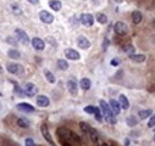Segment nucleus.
<instances>
[{
    "mask_svg": "<svg viewBox=\"0 0 155 146\" xmlns=\"http://www.w3.org/2000/svg\"><path fill=\"white\" fill-rule=\"evenodd\" d=\"M7 71L12 74H17V73L23 72V67L19 64H8L7 65Z\"/></svg>",
    "mask_w": 155,
    "mask_h": 146,
    "instance_id": "nucleus-12",
    "label": "nucleus"
},
{
    "mask_svg": "<svg viewBox=\"0 0 155 146\" xmlns=\"http://www.w3.org/2000/svg\"><path fill=\"white\" fill-rule=\"evenodd\" d=\"M131 17H132L134 24H140L142 22V13L140 11H134L132 14H131Z\"/></svg>",
    "mask_w": 155,
    "mask_h": 146,
    "instance_id": "nucleus-17",
    "label": "nucleus"
},
{
    "mask_svg": "<svg viewBox=\"0 0 155 146\" xmlns=\"http://www.w3.org/2000/svg\"><path fill=\"white\" fill-rule=\"evenodd\" d=\"M44 72V75H45V78H47V80L49 81V83H51V84H54L55 81H56V79H55V77H54V74L50 72L49 70H44L43 71Z\"/></svg>",
    "mask_w": 155,
    "mask_h": 146,
    "instance_id": "nucleus-23",
    "label": "nucleus"
},
{
    "mask_svg": "<svg viewBox=\"0 0 155 146\" xmlns=\"http://www.w3.org/2000/svg\"><path fill=\"white\" fill-rule=\"evenodd\" d=\"M95 18H97V21H98L100 24H106V23H107V17H106V14H104V13H97Z\"/></svg>",
    "mask_w": 155,
    "mask_h": 146,
    "instance_id": "nucleus-25",
    "label": "nucleus"
},
{
    "mask_svg": "<svg viewBox=\"0 0 155 146\" xmlns=\"http://www.w3.org/2000/svg\"><path fill=\"white\" fill-rule=\"evenodd\" d=\"M17 125H18L19 127H22V128H29L30 121H29L28 119H25V117H22V119H18Z\"/></svg>",
    "mask_w": 155,
    "mask_h": 146,
    "instance_id": "nucleus-22",
    "label": "nucleus"
},
{
    "mask_svg": "<svg viewBox=\"0 0 155 146\" xmlns=\"http://www.w3.org/2000/svg\"><path fill=\"white\" fill-rule=\"evenodd\" d=\"M64 55L69 60H79L80 59V54L76 50H74V49H66L64 50Z\"/></svg>",
    "mask_w": 155,
    "mask_h": 146,
    "instance_id": "nucleus-9",
    "label": "nucleus"
},
{
    "mask_svg": "<svg viewBox=\"0 0 155 146\" xmlns=\"http://www.w3.org/2000/svg\"><path fill=\"white\" fill-rule=\"evenodd\" d=\"M76 44H78V46H79V48H81V49H88V48H90V46H91L90 41H88L85 36L78 37V38H76Z\"/></svg>",
    "mask_w": 155,
    "mask_h": 146,
    "instance_id": "nucleus-7",
    "label": "nucleus"
},
{
    "mask_svg": "<svg viewBox=\"0 0 155 146\" xmlns=\"http://www.w3.org/2000/svg\"><path fill=\"white\" fill-rule=\"evenodd\" d=\"M62 146H72L68 141H66V140H62Z\"/></svg>",
    "mask_w": 155,
    "mask_h": 146,
    "instance_id": "nucleus-38",
    "label": "nucleus"
},
{
    "mask_svg": "<svg viewBox=\"0 0 155 146\" xmlns=\"http://www.w3.org/2000/svg\"><path fill=\"white\" fill-rule=\"evenodd\" d=\"M17 107L20 111H24V113H32L35 110V108L29 103H19Z\"/></svg>",
    "mask_w": 155,
    "mask_h": 146,
    "instance_id": "nucleus-14",
    "label": "nucleus"
},
{
    "mask_svg": "<svg viewBox=\"0 0 155 146\" xmlns=\"http://www.w3.org/2000/svg\"><path fill=\"white\" fill-rule=\"evenodd\" d=\"M123 50L125 53H128L129 55H131V54H134L135 48H134V46H131V44H126V46H124L123 47Z\"/></svg>",
    "mask_w": 155,
    "mask_h": 146,
    "instance_id": "nucleus-29",
    "label": "nucleus"
},
{
    "mask_svg": "<svg viewBox=\"0 0 155 146\" xmlns=\"http://www.w3.org/2000/svg\"><path fill=\"white\" fill-rule=\"evenodd\" d=\"M67 87H68V91L70 92V95H73V96L78 95V85L74 80H69L67 83Z\"/></svg>",
    "mask_w": 155,
    "mask_h": 146,
    "instance_id": "nucleus-13",
    "label": "nucleus"
},
{
    "mask_svg": "<svg viewBox=\"0 0 155 146\" xmlns=\"http://www.w3.org/2000/svg\"><path fill=\"white\" fill-rule=\"evenodd\" d=\"M109 46V41L107 40H105V42H104V46H103V48H104V50L106 49V47Z\"/></svg>",
    "mask_w": 155,
    "mask_h": 146,
    "instance_id": "nucleus-36",
    "label": "nucleus"
},
{
    "mask_svg": "<svg viewBox=\"0 0 155 146\" xmlns=\"http://www.w3.org/2000/svg\"><path fill=\"white\" fill-rule=\"evenodd\" d=\"M37 91H38V89H37L32 83H26V84L24 85V87H23V94L26 95V96H29V97L35 96V95L37 94Z\"/></svg>",
    "mask_w": 155,
    "mask_h": 146,
    "instance_id": "nucleus-2",
    "label": "nucleus"
},
{
    "mask_svg": "<svg viewBox=\"0 0 155 146\" xmlns=\"http://www.w3.org/2000/svg\"><path fill=\"white\" fill-rule=\"evenodd\" d=\"M118 103H119V106H121V108H122V109L126 110L128 108H129V101H128V98H126L124 95H121V96H119Z\"/></svg>",
    "mask_w": 155,
    "mask_h": 146,
    "instance_id": "nucleus-19",
    "label": "nucleus"
},
{
    "mask_svg": "<svg viewBox=\"0 0 155 146\" xmlns=\"http://www.w3.org/2000/svg\"><path fill=\"white\" fill-rule=\"evenodd\" d=\"M154 141H155V134H154Z\"/></svg>",
    "mask_w": 155,
    "mask_h": 146,
    "instance_id": "nucleus-43",
    "label": "nucleus"
},
{
    "mask_svg": "<svg viewBox=\"0 0 155 146\" xmlns=\"http://www.w3.org/2000/svg\"><path fill=\"white\" fill-rule=\"evenodd\" d=\"M57 66H59V68L62 70V71H66L68 67H69V65H68V62L66 61V60H59L57 61Z\"/></svg>",
    "mask_w": 155,
    "mask_h": 146,
    "instance_id": "nucleus-28",
    "label": "nucleus"
},
{
    "mask_svg": "<svg viewBox=\"0 0 155 146\" xmlns=\"http://www.w3.org/2000/svg\"><path fill=\"white\" fill-rule=\"evenodd\" d=\"M30 4H33V5H37L38 4V0H28Z\"/></svg>",
    "mask_w": 155,
    "mask_h": 146,
    "instance_id": "nucleus-39",
    "label": "nucleus"
},
{
    "mask_svg": "<svg viewBox=\"0 0 155 146\" xmlns=\"http://www.w3.org/2000/svg\"><path fill=\"white\" fill-rule=\"evenodd\" d=\"M152 114H153V111H152V109L140 110V111H138V117H140L141 120H146L147 117L152 116Z\"/></svg>",
    "mask_w": 155,
    "mask_h": 146,
    "instance_id": "nucleus-21",
    "label": "nucleus"
},
{
    "mask_svg": "<svg viewBox=\"0 0 155 146\" xmlns=\"http://www.w3.org/2000/svg\"><path fill=\"white\" fill-rule=\"evenodd\" d=\"M94 116H95V120H97V121H99V122L103 121V115H101L99 108H95V110H94Z\"/></svg>",
    "mask_w": 155,
    "mask_h": 146,
    "instance_id": "nucleus-31",
    "label": "nucleus"
},
{
    "mask_svg": "<svg viewBox=\"0 0 155 146\" xmlns=\"http://www.w3.org/2000/svg\"><path fill=\"white\" fill-rule=\"evenodd\" d=\"M7 54H8V56L12 58V59H19V58H20V53H19L18 50H16V49H10V50L7 52Z\"/></svg>",
    "mask_w": 155,
    "mask_h": 146,
    "instance_id": "nucleus-26",
    "label": "nucleus"
},
{
    "mask_svg": "<svg viewBox=\"0 0 155 146\" xmlns=\"http://www.w3.org/2000/svg\"><path fill=\"white\" fill-rule=\"evenodd\" d=\"M110 107H111V110H112V113H113L115 115H118V114H119V111H121V106H119V103H118L116 100H111V101H110Z\"/></svg>",
    "mask_w": 155,
    "mask_h": 146,
    "instance_id": "nucleus-15",
    "label": "nucleus"
},
{
    "mask_svg": "<svg viewBox=\"0 0 155 146\" xmlns=\"http://www.w3.org/2000/svg\"><path fill=\"white\" fill-rule=\"evenodd\" d=\"M91 80L90 79H87V78H82L81 80H80V87L82 89V90H85V91H87V90H90L91 89Z\"/></svg>",
    "mask_w": 155,
    "mask_h": 146,
    "instance_id": "nucleus-16",
    "label": "nucleus"
},
{
    "mask_svg": "<svg viewBox=\"0 0 155 146\" xmlns=\"http://www.w3.org/2000/svg\"><path fill=\"white\" fill-rule=\"evenodd\" d=\"M80 22L85 25V27H92L94 23V17L90 13H82L80 16Z\"/></svg>",
    "mask_w": 155,
    "mask_h": 146,
    "instance_id": "nucleus-4",
    "label": "nucleus"
},
{
    "mask_svg": "<svg viewBox=\"0 0 155 146\" xmlns=\"http://www.w3.org/2000/svg\"><path fill=\"white\" fill-rule=\"evenodd\" d=\"M126 125H128L129 127L136 126V125H137V119H136L135 116H129V117L126 119Z\"/></svg>",
    "mask_w": 155,
    "mask_h": 146,
    "instance_id": "nucleus-27",
    "label": "nucleus"
},
{
    "mask_svg": "<svg viewBox=\"0 0 155 146\" xmlns=\"http://www.w3.org/2000/svg\"><path fill=\"white\" fill-rule=\"evenodd\" d=\"M49 6H50L51 10H54V11H60L62 7V4L60 0H50V1H49Z\"/></svg>",
    "mask_w": 155,
    "mask_h": 146,
    "instance_id": "nucleus-20",
    "label": "nucleus"
},
{
    "mask_svg": "<svg viewBox=\"0 0 155 146\" xmlns=\"http://www.w3.org/2000/svg\"><path fill=\"white\" fill-rule=\"evenodd\" d=\"M36 103H37V106L45 108V107H48V106H49L50 101H49V98H48L47 96L41 95V96H37V98H36Z\"/></svg>",
    "mask_w": 155,
    "mask_h": 146,
    "instance_id": "nucleus-10",
    "label": "nucleus"
},
{
    "mask_svg": "<svg viewBox=\"0 0 155 146\" xmlns=\"http://www.w3.org/2000/svg\"><path fill=\"white\" fill-rule=\"evenodd\" d=\"M87 134L90 135V138L92 139V141H94V143H95V141H98L99 135H98V132H97L94 128H92V127H91V129L88 131V133H87Z\"/></svg>",
    "mask_w": 155,
    "mask_h": 146,
    "instance_id": "nucleus-24",
    "label": "nucleus"
},
{
    "mask_svg": "<svg viewBox=\"0 0 155 146\" xmlns=\"http://www.w3.org/2000/svg\"><path fill=\"white\" fill-rule=\"evenodd\" d=\"M39 19L45 24H51L54 22V16L49 13L48 11H41L39 12Z\"/></svg>",
    "mask_w": 155,
    "mask_h": 146,
    "instance_id": "nucleus-5",
    "label": "nucleus"
},
{
    "mask_svg": "<svg viewBox=\"0 0 155 146\" xmlns=\"http://www.w3.org/2000/svg\"><path fill=\"white\" fill-rule=\"evenodd\" d=\"M7 143H8V144H6V141L4 140V143L1 144V146H18V144H17V143L11 141V140H7Z\"/></svg>",
    "mask_w": 155,
    "mask_h": 146,
    "instance_id": "nucleus-34",
    "label": "nucleus"
},
{
    "mask_svg": "<svg viewBox=\"0 0 155 146\" xmlns=\"http://www.w3.org/2000/svg\"><path fill=\"white\" fill-rule=\"evenodd\" d=\"M148 128H154L155 127V114H153L152 116H150V119H149V122H148Z\"/></svg>",
    "mask_w": 155,
    "mask_h": 146,
    "instance_id": "nucleus-32",
    "label": "nucleus"
},
{
    "mask_svg": "<svg viewBox=\"0 0 155 146\" xmlns=\"http://www.w3.org/2000/svg\"><path fill=\"white\" fill-rule=\"evenodd\" d=\"M125 146H129V139L125 140Z\"/></svg>",
    "mask_w": 155,
    "mask_h": 146,
    "instance_id": "nucleus-40",
    "label": "nucleus"
},
{
    "mask_svg": "<svg viewBox=\"0 0 155 146\" xmlns=\"http://www.w3.org/2000/svg\"><path fill=\"white\" fill-rule=\"evenodd\" d=\"M111 65H112V66H117V65H118V60H112V61H111Z\"/></svg>",
    "mask_w": 155,
    "mask_h": 146,
    "instance_id": "nucleus-37",
    "label": "nucleus"
},
{
    "mask_svg": "<svg viewBox=\"0 0 155 146\" xmlns=\"http://www.w3.org/2000/svg\"><path fill=\"white\" fill-rule=\"evenodd\" d=\"M84 110H85V113H87V114H94L95 107H93V106H88V107H86Z\"/></svg>",
    "mask_w": 155,
    "mask_h": 146,
    "instance_id": "nucleus-33",
    "label": "nucleus"
},
{
    "mask_svg": "<svg viewBox=\"0 0 155 146\" xmlns=\"http://www.w3.org/2000/svg\"><path fill=\"white\" fill-rule=\"evenodd\" d=\"M153 42H154V44H155V36H154V38H153Z\"/></svg>",
    "mask_w": 155,
    "mask_h": 146,
    "instance_id": "nucleus-42",
    "label": "nucleus"
},
{
    "mask_svg": "<svg viewBox=\"0 0 155 146\" xmlns=\"http://www.w3.org/2000/svg\"><path fill=\"white\" fill-rule=\"evenodd\" d=\"M25 146H35V141L31 138H28L25 139Z\"/></svg>",
    "mask_w": 155,
    "mask_h": 146,
    "instance_id": "nucleus-35",
    "label": "nucleus"
},
{
    "mask_svg": "<svg viewBox=\"0 0 155 146\" xmlns=\"http://www.w3.org/2000/svg\"><path fill=\"white\" fill-rule=\"evenodd\" d=\"M101 146H109L107 144H101Z\"/></svg>",
    "mask_w": 155,
    "mask_h": 146,
    "instance_id": "nucleus-41",
    "label": "nucleus"
},
{
    "mask_svg": "<svg viewBox=\"0 0 155 146\" xmlns=\"http://www.w3.org/2000/svg\"><path fill=\"white\" fill-rule=\"evenodd\" d=\"M31 43H32V47H33L36 50H43V49H44V47H45L44 41H43V40H41L39 37H33V38H32V41H31Z\"/></svg>",
    "mask_w": 155,
    "mask_h": 146,
    "instance_id": "nucleus-8",
    "label": "nucleus"
},
{
    "mask_svg": "<svg viewBox=\"0 0 155 146\" xmlns=\"http://www.w3.org/2000/svg\"><path fill=\"white\" fill-rule=\"evenodd\" d=\"M80 129L84 132V133H88V131L91 129V127H90V125H87L86 122H80Z\"/></svg>",
    "mask_w": 155,
    "mask_h": 146,
    "instance_id": "nucleus-30",
    "label": "nucleus"
},
{
    "mask_svg": "<svg viewBox=\"0 0 155 146\" xmlns=\"http://www.w3.org/2000/svg\"><path fill=\"white\" fill-rule=\"evenodd\" d=\"M41 132H42V135H43V138L50 144L51 146H56L54 144V140H53V138H51V135H50V133H49V129H48V127H47V125H42L41 126Z\"/></svg>",
    "mask_w": 155,
    "mask_h": 146,
    "instance_id": "nucleus-6",
    "label": "nucleus"
},
{
    "mask_svg": "<svg viewBox=\"0 0 155 146\" xmlns=\"http://www.w3.org/2000/svg\"><path fill=\"white\" fill-rule=\"evenodd\" d=\"M113 29H115V33L117 35H119V36H124V35L128 34V25L125 23H123V22H117L115 24Z\"/></svg>",
    "mask_w": 155,
    "mask_h": 146,
    "instance_id": "nucleus-3",
    "label": "nucleus"
},
{
    "mask_svg": "<svg viewBox=\"0 0 155 146\" xmlns=\"http://www.w3.org/2000/svg\"><path fill=\"white\" fill-rule=\"evenodd\" d=\"M99 104H100V108H101V110H103V114H104V116H105L106 121H107L110 125H115L117 121H116L115 114H113V113H112V110H111V107H110L105 101H103V100H100V101H99Z\"/></svg>",
    "mask_w": 155,
    "mask_h": 146,
    "instance_id": "nucleus-1",
    "label": "nucleus"
},
{
    "mask_svg": "<svg viewBox=\"0 0 155 146\" xmlns=\"http://www.w3.org/2000/svg\"><path fill=\"white\" fill-rule=\"evenodd\" d=\"M16 35L18 36L19 38V41L22 42V43H24V44H28L29 43V36L26 35V33L25 31H23L22 29H16Z\"/></svg>",
    "mask_w": 155,
    "mask_h": 146,
    "instance_id": "nucleus-11",
    "label": "nucleus"
},
{
    "mask_svg": "<svg viewBox=\"0 0 155 146\" xmlns=\"http://www.w3.org/2000/svg\"><path fill=\"white\" fill-rule=\"evenodd\" d=\"M129 59L131 60V61H135V62H143L144 60H146V56L143 55V54H138V55H136V54H131V55H129Z\"/></svg>",
    "mask_w": 155,
    "mask_h": 146,
    "instance_id": "nucleus-18",
    "label": "nucleus"
}]
</instances>
